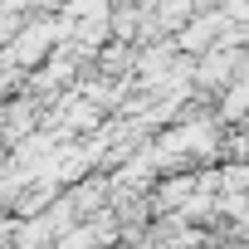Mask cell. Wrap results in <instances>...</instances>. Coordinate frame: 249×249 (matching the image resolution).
Returning <instances> with one entry per match:
<instances>
[{
    "label": "cell",
    "mask_w": 249,
    "mask_h": 249,
    "mask_svg": "<svg viewBox=\"0 0 249 249\" xmlns=\"http://www.w3.org/2000/svg\"><path fill=\"white\" fill-rule=\"evenodd\" d=\"M234 73H244V49L239 44H225V49H215L210 59H200V69H196V83L200 88H220V83H230Z\"/></svg>",
    "instance_id": "1"
},
{
    "label": "cell",
    "mask_w": 249,
    "mask_h": 249,
    "mask_svg": "<svg viewBox=\"0 0 249 249\" xmlns=\"http://www.w3.org/2000/svg\"><path fill=\"white\" fill-rule=\"evenodd\" d=\"M225 25H234V20H230V15H220V10L210 5V15H196V20H191V30L176 39V49H200V44H215V39L225 35Z\"/></svg>",
    "instance_id": "2"
},
{
    "label": "cell",
    "mask_w": 249,
    "mask_h": 249,
    "mask_svg": "<svg viewBox=\"0 0 249 249\" xmlns=\"http://www.w3.org/2000/svg\"><path fill=\"white\" fill-rule=\"evenodd\" d=\"M191 191H196V176H181V181H161V186H157V205H161V210H166V205H181Z\"/></svg>",
    "instance_id": "3"
},
{
    "label": "cell",
    "mask_w": 249,
    "mask_h": 249,
    "mask_svg": "<svg viewBox=\"0 0 249 249\" xmlns=\"http://www.w3.org/2000/svg\"><path fill=\"white\" fill-rule=\"evenodd\" d=\"M191 5H196V10H205V5H225V0H191Z\"/></svg>",
    "instance_id": "5"
},
{
    "label": "cell",
    "mask_w": 249,
    "mask_h": 249,
    "mask_svg": "<svg viewBox=\"0 0 249 249\" xmlns=\"http://www.w3.org/2000/svg\"><path fill=\"white\" fill-rule=\"evenodd\" d=\"M225 93H230V98H225V107H220V117H225V122H234V117L244 112V73H234Z\"/></svg>",
    "instance_id": "4"
}]
</instances>
